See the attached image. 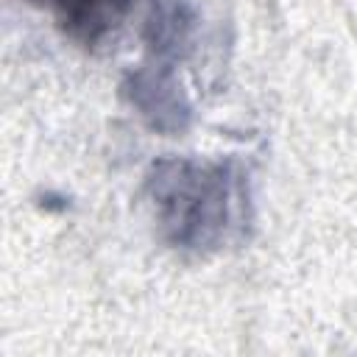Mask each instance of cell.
<instances>
[{
    "label": "cell",
    "mask_w": 357,
    "mask_h": 357,
    "mask_svg": "<svg viewBox=\"0 0 357 357\" xmlns=\"http://www.w3.org/2000/svg\"><path fill=\"white\" fill-rule=\"evenodd\" d=\"M53 14V20L78 42H100L134 6V0H31Z\"/></svg>",
    "instance_id": "7a4b0ae2"
},
{
    "label": "cell",
    "mask_w": 357,
    "mask_h": 357,
    "mask_svg": "<svg viewBox=\"0 0 357 357\" xmlns=\"http://www.w3.org/2000/svg\"><path fill=\"white\" fill-rule=\"evenodd\" d=\"M151 190L167 240L190 251L220 248L245 201L243 176L231 162H159Z\"/></svg>",
    "instance_id": "6da1fadb"
}]
</instances>
